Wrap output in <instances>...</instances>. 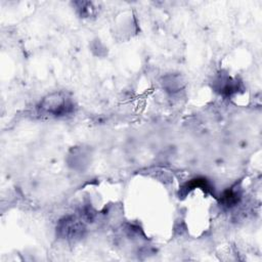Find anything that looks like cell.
<instances>
[{"label": "cell", "instance_id": "cell-3", "mask_svg": "<svg viewBox=\"0 0 262 262\" xmlns=\"http://www.w3.org/2000/svg\"><path fill=\"white\" fill-rule=\"evenodd\" d=\"M214 83L217 91H219L220 94L224 96H231L232 94L236 93L237 89L239 88L237 80L232 79L228 76L221 75L215 80Z\"/></svg>", "mask_w": 262, "mask_h": 262}, {"label": "cell", "instance_id": "cell-1", "mask_svg": "<svg viewBox=\"0 0 262 262\" xmlns=\"http://www.w3.org/2000/svg\"><path fill=\"white\" fill-rule=\"evenodd\" d=\"M75 105L73 98L64 91H55L44 96L38 104L41 115L61 118L74 112Z\"/></svg>", "mask_w": 262, "mask_h": 262}, {"label": "cell", "instance_id": "cell-4", "mask_svg": "<svg viewBox=\"0 0 262 262\" xmlns=\"http://www.w3.org/2000/svg\"><path fill=\"white\" fill-rule=\"evenodd\" d=\"M239 200H241V192L234 188H228L222 193L220 198L221 204L227 208L234 207L235 205L238 204Z\"/></svg>", "mask_w": 262, "mask_h": 262}, {"label": "cell", "instance_id": "cell-5", "mask_svg": "<svg viewBox=\"0 0 262 262\" xmlns=\"http://www.w3.org/2000/svg\"><path fill=\"white\" fill-rule=\"evenodd\" d=\"M163 87L167 89V91L175 92L178 91L182 87V79L179 75H167L163 79Z\"/></svg>", "mask_w": 262, "mask_h": 262}, {"label": "cell", "instance_id": "cell-2", "mask_svg": "<svg viewBox=\"0 0 262 262\" xmlns=\"http://www.w3.org/2000/svg\"><path fill=\"white\" fill-rule=\"evenodd\" d=\"M86 232L83 220L74 215H68L58 220L56 224V235L69 242L81 239Z\"/></svg>", "mask_w": 262, "mask_h": 262}]
</instances>
